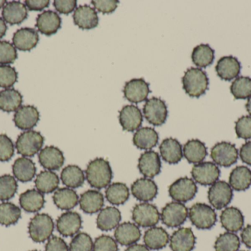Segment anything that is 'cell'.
Returning a JSON list of instances; mask_svg holds the SVG:
<instances>
[{
	"label": "cell",
	"mask_w": 251,
	"mask_h": 251,
	"mask_svg": "<svg viewBox=\"0 0 251 251\" xmlns=\"http://www.w3.org/2000/svg\"><path fill=\"white\" fill-rule=\"evenodd\" d=\"M36 190L43 194H49L57 190L60 179L55 172L50 170L42 171L37 175L35 181Z\"/></svg>",
	"instance_id": "39"
},
{
	"label": "cell",
	"mask_w": 251,
	"mask_h": 251,
	"mask_svg": "<svg viewBox=\"0 0 251 251\" xmlns=\"http://www.w3.org/2000/svg\"><path fill=\"white\" fill-rule=\"evenodd\" d=\"M125 251H150L146 246L140 244H134L128 246Z\"/></svg>",
	"instance_id": "59"
},
{
	"label": "cell",
	"mask_w": 251,
	"mask_h": 251,
	"mask_svg": "<svg viewBox=\"0 0 251 251\" xmlns=\"http://www.w3.org/2000/svg\"><path fill=\"white\" fill-rule=\"evenodd\" d=\"M183 156L190 164L201 163L207 156V148L204 143L199 139L189 140L183 148Z\"/></svg>",
	"instance_id": "33"
},
{
	"label": "cell",
	"mask_w": 251,
	"mask_h": 251,
	"mask_svg": "<svg viewBox=\"0 0 251 251\" xmlns=\"http://www.w3.org/2000/svg\"><path fill=\"white\" fill-rule=\"evenodd\" d=\"M241 239L245 246L251 249V225H248L243 228L241 233Z\"/></svg>",
	"instance_id": "58"
},
{
	"label": "cell",
	"mask_w": 251,
	"mask_h": 251,
	"mask_svg": "<svg viewBox=\"0 0 251 251\" xmlns=\"http://www.w3.org/2000/svg\"><path fill=\"white\" fill-rule=\"evenodd\" d=\"M141 237V231L136 224L124 223L118 225L115 231L116 241L124 246L135 244Z\"/></svg>",
	"instance_id": "25"
},
{
	"label": "cell",
	"mask_w": 251,
	"mask_h": 251,
	"mask_svg": "<svg viewBox=\"0 0 251 251\" xmlns=\"http://www.w3.org/2000/svg\"></svg>",
	"instance_id": "63"
},
{
	"label": "cell",
	"mask_w": 251,
	"mask_h": 251,
	"mask_svg": "<svg viewBox=\"0 0 251 251\" xmlns=\"http://www.w3.org/2000/svg\"><path fill=\"white\" fill-rule=\"evenodd\" d=\"M54 224L52 218L47 214H37L29 223V234L32 241L41 243L48 240L52 235Z\"/></svg>",
	"instance_id": "3"
},
{
	"label": "cell",
	"mask_w": 251,
	"mask_h": 251,
	"mask_svg": "<svg viewBox=\"0 0 251 251\" xmlns=\"http://www.w3.org/2000/svg\"><path fill=\"white\" fill-rule=\"evenodd\" d=\"M44 138L38 131H29L22 133L16 142L17 153L24 157H32L41 151L44 145Z\"/></svg>",
	"instance_id": "4"
},
{
	"label": "cell",
	"mask_w": 251,
	"mask_h": 251,
	"mask_svg": "<svg viewBox=\"0 0 251 251\" xmlns=\"http://www.w3.org/2000/svg\"><path fill=\"white\" fill-rule=\"evenodd\" d=\"M46 251H69L66 242L59 237H51L48 240L45 248Z\"/></svg>",
	"instance_id": "55"
},
{
	"label": "cell",
	"mask_w": 251,
	"mask_h": 251,
	"mask_svg": "<svg viewBox=\"0 0 251 251\" xmlns=\"http://www.w3.org/2000/svg\"><path fill=\"white\" fill-rule=\"evenodd\" d=\"M39 119L40 113L35 106H23L16 111L13 122L19 129L29 131L36 126Z\"/></svg>",
	"instance_id": "17"
},
{
	"label": "cell",
	"mask_w": 251,
	"mask_h": 251,
	"mask_svg": "<svg viewBox=\"0 0 251 251\" xmlns=\"http://www.w3.org/2000/svg\"><path fill=\"white\" fill-rule=\"evenodd\" d=\"M93 251H119V247L113 237L101 235L96 239Z\"/></svg>",
	"instance_id": "51"
},
{
	"label": "cell",
	"mask_w": 251,
	"mask_h": 251,
	"mask_svg": "<svg viewBox=\"0 0 251 251\" xmlns=\"http://www.w3.org/2000/svg\"><path fill=\"white\" fill-rule=\"evenodd\" d=\"M7 27L2 18L0 17V39L5 35Z\"/></svg>",
	"instance_id": "60"
},
{
	"label": "cell",
	"mask_w": 251,
	"mask_h": 251,
	"mask_svg": "<svg viewBox=\"0 0 251 251\" xmlns=\"http://www.w3.org/2000/svg\"><path fill=\"white\" fill-rule=\"evenodd\" d=\"M131 194L140 201L147 203L156 197L158 188L154 181L151 178H142L133 183Z\"/></svg>",
	"instance_id": "22"
},
{
	"label": "cell",
	"mask_w": 251,
	"mask_h": 251,
	"mask_svg": "<svg viewBox=\"0 0 251 251\" xmlns=\"http://www.w3.org/2000/svg\"><path fill=\"white\" fill-rule=\"evenodd\" d=\"M81 209L85 213H97L102 209L104 206V196L98 190H88L81 195L79 200Z\"/></svg>",
	"instance_id": "29"
},
{
	"label": "cell",
	"mask_w": 251,
	"mask_h": 251,
	"mask_svg": "<svg viewBox=\"0 0 251 251\" xmlns=\"http://www.w3.org/2000/svg\"><path fill=\"white\" fill-rule=\"evenodd\" d=\"M49 0H26L25 5L29 10L41 11L50 5Z\"/></svg>",
	"instance_id": "56"
},
{
	"label": "cell",
	"mask_w": 251,
	"mask_h": 251,
	"mask_svg": "<svg viewBox=\"0 0 251 251\" xmlns=\"http://www.w3.org/2000/svg\"><path fill=\"white\" fill-rule=\"evenodd\" d=\"M23 97L14 88H5L0 91V109L3 112H16L22 106Z\"/></svg>",
	"instance_id": "38"
},
{
	"label": "cell",
	"mask_w": 251,
	"mask_h": 251,
	"mask_svg": "<svg viewBox=\"0 0 251 251\" xmlns=\"http://www.w3.org/2000/svg\"><path fill=\"white\" fill-rule=\"evenodd\" d=\"M159 135L153 128L149 127L139 128L133 137L134 146L140 150H150L156 147Z\"/></svg>",
	"instance_id": "32"
},
{
	"label": "cell",
	"mask_w": 251,
	"mask_h": 251,
	"mask_svg": "<svg viewBox=\"0 0 251 251\" xmlns=\"http://www.w3.org/2000/svg\"><path fill=\"white\" fill-rule=\"evenodd\" d=\"M235 131L237 137L243 139H251V116H243L235 123Z\"/></svg>",
	"instance_id": "52"
},
{
	"label": "cell",
	"mask_w": 251,
	"mask_h": 251,
	"mask_svg": "<svg viewBox=\"0 0 251 251\" xmlns=\"http://www.w3.org/2000/svg\"><path fill=\"white\" fill-rule=\"evenodd\" d=\"M74 23L82 29H91L99 25V16L95 8L88 4L76 7L73 15Z\"/></svg>",
	"instance_id": "19"
},
{
	"label": "cell",
	"mask_w": 251,
	"mask_h": 251,
	"mask_svg": "<svg viewBox=\"0 0 251 251\" xmlns=\"http://www.w3.org/2000/svg\"><path fill=\"white\" fill-rule=\"evenodd\" d=\"M215 60V50L209 44H200L193 49L192 60L196 66L206 68Z\"/></svg>",
	"instance_id": "41"
},
{
	"label": "cell",
	"mask_w": 251,
	"mask_h": 251,
	"mask_svg": "<svg viewBox=\"0 0 251 251\" xmlns=\"http://www.w3.org/2000/svg\"><path fill=\"white\" fill-rule=\"evenodd\" d=\"M91 4L94 6L100 13L103 14H109L113 13L119 4L118 0H93Z\"/></svg>",
	"instance_id": "53"
},
{
	"label": "cell",
	"mask_w": 251,
	"mask_h": 251,
	"mask_svg": "<svg viewBox=\"0 0 251 251\" xmlns=\"http://www.w3.org/2000/svg\"><path fill=\"white\" fill-rule=\"evenodd\" d=\"M18 73L14 67L9 65L0 66V87L10 88L17 82Z\"/></svg>",
	"instance_id": "49"
},
{
	"label": "cell",
	"mask_w": 251,
	"mask_h": 251,
	"mask_svg": "<svg viewBox=\"0 0 251 251\" xmlns=\"http://www.w3.org/2000/svg\"><path fill=\"white\" fill-rule=\"evenodd\" d=\"M143 114L146 120L153 126H161L168 118V107L164 100L151 97L146 100L143 106Z\"/></svg>",
	"instance_id": "6"
},
{
	"label": "cell",
	"mask_w": 251,
	"mask_h": 251,
	"mask_svg": "<svg viewBox=\"0 0 251 251\" xmlns=\"http://www.w3.org/2000/svg\"><path fill=\"white\" fill-rule=\"evenodd\" d=\"M141 111L134 105H127L119 112V122L124 131L133 132L137 131L143 123Z\"/></svg>",
	"instance_id": "15"
},
{
	"label": "cell",
	"mask_w": 251,
	"mask_h": 251,
	"mask_svg": "<svg viewBox=\"0 0 251 251\" xmlns=\"http://www.w3.org/2000/svg\"><path fill=\"white\" fill-rule=\"evenodd\" d=\"M188 216L193 225L199 229H210L217 222L216 212L206 203L193 205L189 210Z\"/></svg>",
	"instance_id": "5"
},
{
	"label": "cell",
	"mask_w": 251,
	"mask_h": 251,
	"mask_svg": "<svg viewBox=\"0 0 251 251\" xmlns=\"http://www.w3.org/2000/svg\"></svg>",
	"instance_id": "64"
},
{
	"label": "cell",
	"mask_w": 251,
	"mask_h": 251,
	"mask_svg": "<svg viewBox=\"0 0 251 251\" xmlns=\"http://www.w3.org/2000/svg\"><path fill=\"white\" fill-rule=\"evenodd\" d=\"M53 200L57 208L62 210H70L79 203V196L73 189L61 188L56 190Z\"/></svg>",
	"instance_id": "37"
},
{
	"label": "cell",
	"mask_w": 251,
	"mask_h": 251,
	"mask_svg": "<svg viewBox=\"0 0 251 251\" xmlns=\"http://www.w3.org/2000/svg\"><path fill=\"white\" fill-rule=\"evenodd\" d=\"M94 243L91 236L86 233H78L72 239L69 251H93Z\"/></svg>",
	"instance_id": "47"
},
{
	"label": "cell",
	"mask_w": 251,
	"mask_h": 251,
	"mask_svg": "<svg viewBox=\"0 0 251 251\" xmlns=\"http://www.w3.org/2000/svg\"><path fill=\"white\" fill-rule=\"evenodd\" d=\"M240 156L242 162L246 165H251V141L245 143L240 150Z\"/></svg>",
	"instance_id": "57"
},
{
	"label": "cell",
	"mask_w": 251,
	"mask_h": 251,
	"mask_svg": "<svg viewBox=\"0 0 251 251\" xmlns=\"http://www.w3.org/2000/svg\"><path fill=\"white\" fill-rule=\"evenodd\" d=\"M238 150L234 144L222 141L215 144L211 150V158L215 165L228 167L237 162Z\"/></svg>",
	"instance_id": "9"
},
{
	"label": "cell",
	"mask_w": 251,
	"mask_h": 251,
	"mask_svg": "<svg viewBox=\"0 0 251 251\" xmlns=\"http://www.w3.org/2000/svg\"><path fill=\"white\" fill-rule=\"evenodd\" d=\"M39 41L38 31L34 28H23L17 29L13 34V44L20 51H31Z\"/></svg>",
	"instance_id": "18"
},
{
	"label": "cell",
	"mask_w": 251,
	"mask_h": 251,
	"mask_svg": "<svg viewBox=\"0 0 251 251\" xmlns=\"http://www.w3.org/2000/svg\"><path fill=\"white\" fill-rule=\"evenodd\" d=\"M229 185L235 191H245L251 186V170L247 167L239 166L231 171Z\"/></svg>",
	"instance_id": "36"
},
{
	"label": "cell",
	"mask_w": 251,
	"mask_h": 251,
	"mask_svg": "<svg viewBox=\"0 0 251 251\" xmlns=\"http://www.w3.org/2000/svg\"><path fill=\"white\" fill-rule=\"evenodd\" d=\"M62 19L58 13L53 10H45L38 15L35 27L44 35L50 36L57 33L61 28Z\"/></svg>",
	"instance_id": "20"
},
{
	"label": "cell",
	"mask_w": 251,
	"mask_h": 251,
	"mask_svg": "<svg viewBox=\"0 0 251 251\" xmlns=\"http://www.w3.org/2000/svg\"><path fill=\"white\" fill-rule=\"evenodd\" d=\"M183 88L190 97L199 98L203 95L209 88V78L204 71L199 68L187 69L183 76Z\"/></svg>",
	"instance_id": "2"
},
{
	"label": "cell",
	"mask_w": 251,
	"mask_h": 251,
	"mask_svg": "<svg viewBox=\"0 0 251 251\" xmlns=\"http://www.w3.org/2000/svg\"><path fill=\"white\" fill-rule=\"evenodd\" d=\"M14 154V145L5 134H0V162H8Z\"/></svg>",
	"instance_id": "50"
},
{
	"label": "cell",
	"mask_w": 251,
	"mask_h": 251,
	"mask_svg": "<svg viewBox=\"0 0 251 251\" xmlns=\"http://www.w3.org/2000/svg\"><path fill=\"white\" fill-rule=\"evenodd\" d=\"M53 4L59 13L69 15L76 10L77 1L75 0H55Z\"/></svg>",
	"instance_id": "54"
},
{
	"label": "cell",
	"mask_w": 251,
	"mask_h": 251,
	"mask_svg": "<svg viewBox=\"0 0 251 251\" xmlns=\"http://www.w3.org/2000/svg\"><path fill=\"white\" fill-rule=\"evenodd\" d=\"M6 4H7V1H5V0H0V9L4 7Z\"/></svg>",
	"instance_id": "62"
},
{
	"label": "cell",
	"mask_w": 251,
	"mask_h": 251,
	"mask_svg": "<svg viewBox=\"0 0 251 251\" xmlns=\"http://www.w3.org/2000/svg\"><path fill=\"white\" fill-rule=\"evenodd\" d=\"M62 182L68 188H79L83 185L85 176L83 170L76 165H69L61 172Z\"/></svg>",
	"instance_id": "40"
},
{
	"label": "cell",
	"mask_w": 251,
	"mask_h": 251,
	"mask_svg": "<svg viewBox=\"0 0 251 251\" xmlns=\"http://www.w3.org/2000/svg\"><path fill=\"white\" fill-rule=\"evenodd\" d=\"M188 214V209L182 203L171 202L162 209L161 221L169 228H177L184 223Z\"/></svg>",
	"instance_id": "8"
},
{
	"label": "cell",
	"mask_w": 251,
	"mask_h": 251,
	"mask_svg": "<svg viewBox=\"0 0 251 251\" xmlns=\"http://www.w3.org/2000/svg\"><path fill=\"white\" fill-rule=\"evenodd\" d=\"M240 248V240L238 236L228 231L221 234L215 243V251H238Z\"/></svg>",
	"instance_id": "44"
},
{
	"label": "cell",
	"mask_w": 251,
	"mask_h": 251,
	"mask_svg": "<svg viewBox=\"0 0 251 251\" xmlns=\"http://www.w3.org/2000/svg\"><path fill=\"white\" fill-rule=\"evenodd\" d=\"M125 97L130 103L138 104L147 100L151 93L149 84L143 78L132 79L126 83L124 88Z\"/></svg>",
	"instance_id": "13"
},
{
	"label": "cell",
	"mask_w": 251,
	"mask_h": 251,
	"mask_svg": "<svg viewBox=\"0 0 251 251\" xmlns=\"http://www.w3.org/2000/svg\"><path fill=\"white\" fill-rule=\"evenodd\" d=\"M161 157L170 165L178 164L183 158L182 146L176 139H165L159 146Z\"/></svg>",
	"instance_id": "26"
},
{
	"label": "cell",
	"mask_w": 251,
	"mask_h": 251,
	"mask_svg": "<svg viewBox=\"0 0 251 251\" xmlns=\"http://www.w3.org/2000/svg\"><path fill=\"white\" fill-rule=\"evenodd\" d=\"M161 168L162 162L160 156L153 150L146 151L139 158V170L146 178H154L160 173Z\"/></svg>",
	"instance_id": "14"
},
{
	"label": "cell",
	"mask_w": 251,
	"mask_h": 251,
	"mask_svg": "<svg viewBox=\"0 0 251 251\" xmlns=\"http://www.w3.org/2000/svg\"><path fill=\"white\" fill-rule=\"evenodd\" d=\"M85 174L90 185L97 190L108 187L113 179V170L110 163L102 158L91 161L87 167Z\"/></svg>",
	"instance_id": "1"
},
{
	"label": "cell",
	"mask_w": 251,
	"mask_h": 251,
	"mask_svg": "<svg viewBox=\"0 0 251 251\" xmlns=\"http://www.w3.org/2000/svg\"><path fill=\"white\" fill-rule=\"evenodd\" d=\"M132 220L143 228L154 227L160 220V214L154 205L141 203L136 205L132 210Z\"/></svg>",
	"instance_id": "7"
},
{
	"label": "cell",
	"mask_w": 251,
	"mask_h": 251,
	"mask_svg": "<svg viewBox=\"0 0 251 251\" xmlns=\"http://www.w3.org/2000/svg\"><path fill=\"white\" fill-rule=\"evenodd\" d=\"M246 109H247V112H249V114H250V116H251V97H249V100H248L247 103L246 105Z\"/></svg>",
	"instance_id": "61"
},
{
	"label": "cell",
	"mask_w": 251,
	"mask_h": 251,
	"mask_svg": "<svg viewBox=\"0 0 251 251\" xmlns=\"http://www.w3.org/2000/svg\"><path fill=\"white\" fill-rule=\"evenodd\" d=\"M143 241L151 250H161L166 247L170 241L169 235L161 227H151L145 232Z\"/></svg>",
	"instance_id": "30"
},
{
	"label": "cell",
	"mask_w": 251,
	"mask_h": 251,
	"mask_svg": "<svg viewBox=\"0 0 251 251\" xmlns=\"http://www.w3.org/2000/svg\"><path fill=\"white\" fill-rule=\"evenodd\" d=\"M82 218L75 212L62 214L57 221V229L63 237H73L82 228Z\"/></svg>",
	"instance_id": "16"
},
{
	"label": "cell",
	"mask_w": 251,
	"mask_h": 251,
	"mask_svg": "<svg viewBox=\"0 0 251 251\" xmlns=\"http://www.w3.org/2000/svg\"><path fill=\"white\" fill-rule=\"evenodd\" d=\"M191 174L195 182L201 185L212 186L219 179L221 170L213 162H201L193 167Z\"/></svg>",
	"instance_id": "12"
},
{
	"label": "cell",
	"mask_w": 251,
	"mask_h": 251,
	"mask_svg": "<svg viewBox=\"0 0 251 251\" xmlns=\"http://www.w3.org/2000/svg\"><path fill=\"white\" fill-rule=\"evenodd\" d=\"M106 198L110 203L116 206L124 204L129 197V190L123 183H113L107 187Z\"/></svg>",
	"instance_id": "42"
},
{
	"label": "cell",
	"mask_w": 251,
	"mask_h": 251,
	"mask_svg": "<svg viewBox=\"0 0 251 251\" xmlns=\"http://www.w3.org/2000/svg\"><path fill=\"white\" fill-rule=\"evenodd\" d=\"M2 19L10 25H19L27 18V8L19 1H9L3 7Z\"/></svg>",
	"instance_id": "27"
},
{
	"label": "cell",
	"mask_w": 251,
	"mask_h": 251,
	"mask_svg": "<svg viewBox=\"0 0 251 251\" xmlns=\"http://www.w3.org/2000/svg\"><path fill=\"white\" fill-rule=\"evenodd\" d=\"M22 216L21 209L10 202L0 203V225L10 226L17 223Z\"/></svg>",
	"instance_id": "43"
},
{
	"label": "cell",
	"mask_w": 251,
	"mask_h": 251,
	"mask_svg": "<svg viewBox=\"0 0 251 251\" xmlns=\"http://www.w3.org/2000/svg\"><path fill=\"white\" fill-rule=\"evenodd\" d=\"M197 191L196 182L187 177L178 178L169 187L170 196L180 203H186L194 198Z\"/></svg>",
	"instance_id": "11"
},
{
	"label": "cell",
	"mask_w": 251,
	"mask_h": 251,
	"mask_svg": "<svg viewBox=\"0 0 251 251\" xmlns=\"http://www.w3.org/2000/svg\"><path fill=\"white\" fill-rule=\"evenodd\" d=\"M17 181L15 177L10 175L0 176V200L7 201L11 199L16 193Z\"/></svg>",
	"instance_id": "46"
},
{
	"label": "cell",
	"mask_w": 251,
	"mask_h": 251,
	"mask_svg": "<svg viewBox=\"0 0 251 251\" xmlns=\"http://www.w3.org/2000/svg\"><path fill=\"white\" fill-rule=\"evenodd\" d=\"M122 220L120 211L116 207L104 208L100 211L97 219V225L101 231H108L117 228Z\"/></svg>",
	"instance_id": "31"
},
{
	"label": "cell",
	"mask_w": 251,
	"mask_h": 251,
	"mask_svg": "<svg viewBox=\"0 0 251 251\" xmlns=\"http://www.w3.org/2000/svg\"><path fill=\"white\" fill-rule=\"evenodd\" d=\"M196 238L190 228H178L170 239L172 251H192L196 246Z\"/></svg>",
	"instance_id": "21"
},
{
	"label": "cell",
	"mask_w": 251,
	"mask_h": 251,
	"mask_svg": "<svg viewBox=\"0 0 251 251\" xmlns=\"http://www.w3.org/2000/svg\"><path fill=\"white\" fill-rule=\"evenodd\" d=\"M17 57V50L13 44L9 41H0V64L13 63Z\"/></svg>",
	"instance_id": "48"
},
{
	"label": "cell",
	"mask_w": 251,
	"mask_h": 251,
	"mask_svg": "<svg viewBox=\"0 0 251 251\" xmlns=\"http://www.w3.org/2000/svg\"><path fill=\"white\" fill-rule=\"evenodd\" d=\"M21 207L27 212L35 213L39 212L45 203L43 193L37 190H26L22 193L19 197Z\"/></svg>",
	"instance_id": "34"
},
{
	"label": "cell",
	"mask_w": 251,
	"mask_h": 251,
	"mask_svg": "<svg viewBox=\"0 0 251 251\" xmlns=\"http://www.w3.org/2000/svg\"><path fill=\"white\" fill-rule=\"evenodd\" d=\"M221 222L223 228L228 232H238L244 225V216L237 208H225L221 213Z\"/></svg>",
	"instance_id": "28"
},
{
	"label": "cell",
	"mask_w": 251,
	"mask_h": 251,
	"mask_svg": "<svg viewBox=\"0 0 251 251\" xmlns=\"http://www.w3.org/2000/svg\"><path fill=\"white\" fill-rule=\"evenodd\" d=\"M231 92L237 100H245L251 97V78L240 76L236 78L231 85Z\"/></svg>",
	"instance_id": "45"
},
{
	"label": "cell",
	"mask_w": 251,
	"mask_h": 251,
	"mask_svg": "<svg viewBox=\"0 0 251 251\" xmlns=\"http://www.w3.org/2000/svg\"><path fill=\"white\" fill-rule=\"evenodd\" d=\"M13 172L18 181L26 183L33 179L36 173V167L35 163L29 158L21 157L15 161Z\"/></svg>",
	"instance_id": "35"
},
{
	"label": "cell",
	"mask_w": 251,
	"mask_h": 251,
	"mask_svg": "<svg viewBox=\"0 0 251 251\" xmlns=\"http://www.w3.org/2000/svg\"><path fill=\"white\" fill-rule=\"evenodd\" d=\"M217 74L224 81H232L241 72V64L237 57L225 56L221 57L215 66Z\"/></svg>",
	"instance_id": "24"
},
{
	"label": "cell",
	"mask_w": 251,
	"mask_h": 251,
	"mask_svg": "<svg viewBox=\"0 0 251 251\" xmlns=\"http://www.w3.org/2000/svg\"><path fill=\"white\" fill-rule=\"evenodd\" d=\"M232 197V189L229 184L224 181H218L212 184L208 192L209 203L212 207L218 210L226 208Z\"/></svg>",
	"instance_id": "10"
},
{
	"label": "cell",
	"mask_w": 251,
	"mask_h": 251,
	"mask_svg": "<svg viewBox=\"0 0 251 251\" xmlns=\"http://www.w3.org/2000/svg\"><path fill=\"white\" fill-rule=\"evenodd\" d=\"M38 160L45 169L50 171L58 170L63 167L65 158L60 149L54 146H47L40 151Z\"/></svg>",
	"instance_id": "23"
}]
</instances>
